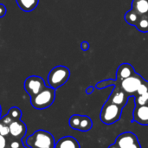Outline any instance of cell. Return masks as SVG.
Instances as JSON below:
<instances>
[{"label":"cell","mask_w":148,"mask_h":148,"mask_svg":"<svg viewBox=\"0 0 148 148\" xmlns=\"http://www.w3.org/2000/svg\"><path fill=\"white\" fill-rule=\"evenodd\" d=\"M24 143L28 148H54L56 144L53 135L44 130L35 132L25 140Z\"/></svg>","instance_id":"cell-1"},{"label":"cell","mask_w":148,"mask_h":148,"mask_svg":"<svg viewBox=\"0 0 148 148\" xmlns=\"http://www.w3.org/2000/svg\"><path fill=\"white\" fill-rule=\"evenodd\" d=\"M56 98V89L46 87L36 95L30 97V103L32 107L38 110H42L49 108Z\"/></svg>","instance_id":"cell-2"},{"label":"cell","mask_w":148,"mask_h":148,"mask_svg":"<svg viewBox=\"0 0 148 148\" xmlns=\"http://www.w3.org/2000/svg\"><path fill=\"white\" fill-rule=\"evenodd\" d=\"M70 76V70L62 65L53 68L48 75L49 86L54 89H56L64 85Z\"/></svg>","instance_id":"cell-3"},{"label":"cell","mask_w":148,"mask_h":148,"mask_svg":"<svg viewBox=\"0 0 148 148\" xmlns=\"http://www.w3.org/2000/svg\"><path fill=\"white\" fill-rule=\"evenodd\" d=\"M122 109V108L107 101L101 110V121L106 125L114 124L121 119Z\"/></svg>","instance_id":"cell-4"},{"label":"cell","mask_w":148,"mask_h":148,"mask_svg":"<svg viewBox=\"0 0 148 148\" xmlns=\"http://www.w3.org/2000/svg\"><path fill=\"white\" fill-rule=\"evenodd\" d=\"M145 81V79L138 73H135L132 76L122 80L118 82L116 86H119L129 97L135 96L138 88L141 85V83Z\"/></svg>","instance_id":"cell-5"},{"label":"cell","mask_w":148,"mask_h":148,"mask_svg":"<svg viewBox=\"0 0 148 148\" xmlns=\"http://www.w3.org/2000/svg\"><path fill=\"white\" fill-rule=\"evenodd\" d=\"M46 88L44 80L37 75L29 76L24 82V89L30 97L39 94Z\"/></svg>","instance_id":"cell-6"},{"label":"cell","mask_w":148,"mask_h":148,"mask_svg":"<svg viewBox=\"0 0 148 148\" xmlns=\"http://www.w3.org/2000/svg\"><path fill=\"white\" fill-rule=\"evenodd\" d=\"M119 148H141L139 139L132 132H125L118 135L114 142Z\"/></svg>","instance_id":"cell-7"},{"label":"cell","mask_w":148,"mask_h":148,"mask_svg":"<svg viewBox=\"0 0 148 148\" xmlns=\"http://www.w3.org/2000/svg\"><path fill=\"white\" fill-rule=\"evenodd\" d=\"M128 98L129 96L119 86H114V88L112 91L108 101L123 108L127 103Z\"/></svg>","instance_id":"cell-8"},{"label":"cell","mask_w":148,"mask_h":148,"mask_svg":"<svg viewBox=\"0 0 148 148\" xmlns=\"http://www.w3.org/2000/svg\"><path fill=\"white\" fill-rule=\"evenodd\" d=\"M135 69L130 63H122L121 64L116 71V81L117 82H121L124 79H127L133 75H134Z\"/></svg>","instance_id":"cell-9"},{"label":"cell","mask_w":148,"mask_h":148,"mask_svg":"<svg viewBox=\"0 0 148 148\" xmlns=\"http://www.w3.org/2000/svg\"><path fill=\"white\" fill-rule=\"evenodd\" d=\"M10 134L16 139H22L26 133V127L23 122H22L20 120L18 121H13L10 125Z\"/></svg>","instance_id":"cell-10"},{"label":"cell","mask_w":148,"mask_h":148,"mask_svg":"<svg viewBox=\"0 0 148 148\" xmlns=\"http://www.w3.org/2000/svg\"><path fill=\"white\" fill-rule=\"evenodd\" d=\"M134 121L140 125H148L147 106H135L134 110Z\"/></svg>","instance_id":"cell-11"},{"label":"cell","mask_w":148,"mask_h":148,"mask_svg":"<svg viewBox=\"0 0 148 148\" xmlns=\"http://www.w3.org/2000/svg\"><path fill=\"white\" fill-rule=\"evenodd\" d=\"M54 148H81V147L76 139L71 136H65L56 142Z\"/></svg>","instance_id":"cell-12"},{"label":"cell","mask_w":148,"mask_h":148,"mask_svg":"<svg viewBox=\"0 0 148 148\" xmlns=\"http://www.w3.org/2000/svg\"><path fill=\"white\" fill-rule=\"evenodd\" d=\"M132 10L140 16H148V0H133Z\"/></svg>","instance_id":"cell-13"},{"label":"cell","mask_w":148,"mask_h":148,"mask_svg":"<svg viewBox=\"0 0 148 148\" xmlns=\"http://www.w3.org/2000/svg\"><path fill=\"white\" fill-rule=\"evenodd\" d=\"M18 7L25 11V12H29L35 10L39 3V0H16Z\"/></svg>","instance_id":"cell-14"},{"label":"cell","mask_w":148,"mask_h":148,"mask_svg":"<svg viewBox=\"0 0 148 148\" xmlns=\"http://www.w3.org/2000/svg\"><path fill=\"white\" fill-rule=\"evenodd\" d=\"M93 127V121L90 117L87 115H82L81 117V123L79 126V131L81 132H88Z\"/></svg>","instance_id":"cell-15"},{"label":"cell","mask_w":148,"mask_h":148,"mask_svg":"<svg viewBox=\"0 0 148 148\" xmlns=\"http://www.w3.org/2000/svg\"><path fill=\"white\" fill-rule=\"evenodd\" d=\"M140 17V16L137 12H135L134 10H132V9L130 10H128L125 14V21L128 24L133 25V26H135L136 25V23H138Z\"/></svg>","instance_id":"cell-16"},{"label":"cell","mask_w":148,"mask_h":148,"mask_svg":"<svg viewBox=\"0 0 148 148\" xmlns=\"http://www.w3.org/2000/svg\"><path fill=\"white\" fill-rule=\"evenodd\" d=\"M135 27L141 32H148V16H140Z\"/></svg>","instance_id":"cell-17"},{"label":"cell","mask_w":148,"mask_h":148,"mask_svg":"<svg viewBox=\"0 0 148 148\" xmlns=\"http://www.w3.org/2000/svg\"><path fill=\"white\" fill-rule=\"evenodd\" d=\"M117 81L116 80H113V79H108V80H103L101 82H99L96 83L95 88L97 89H103L106 88L110 86H116L117 85Z\"/></svg>","instance_id":"cell-18"},{"label":"cell","mask_w":148,"mask_h":148,"mask_svg":"<svg viewBox=\"0 0 148 148\" xmlns=\"http://www.w3.org/2000/svg\"><path fill=\"white\" fill-rule=\"evenodd\" d=\"M81 117H82V115H80V114H74V115H72L69 118V127L71 128L75 129V130H78L80 123H81Z\"/></svg>","instance_id":"cell-19"},{"label":"cell","mask_w":148,"mask_h":148,"mask_svg":"<svg viewBox=\"0 0 148 148\" xmlns=\"http://www.w3.org/2000/svg\"><path fill=\"white\" fill-rule=\"evenodd\" d=\"M8 115L13 120V121H18L20 120L21 116H22V111L16 108V107H14V108H11L9 112H8Z\"/></svg>","instance_id":"cell-20"},{"label":"cell","mask_w":148,"mask_h":148,"mask_svg":"<svg viewBox=\"0 0 148 148\" xmlns=\"http://www.w3.org/2000/svg\"><path fill=\"white\" fill-rule=\"evenodd\" d=\"M134 98H135V106H147L148 105V92L141 95H136Z\"/></svg>","instance_id":"cell-21"},{"label":"cell","mask_w":148,"mask_h":148,"mask_svg":"<svg viewBox=\"0 0 148 148\" xmlns=\"http://www.w3.org/2000/svg\"><path fill=\"white\" fill-rule=\"evenodd\" d=\"M148 92V81L147 80H145L142 83H141V85L140 86V88H138V90H137V93H136V95H144V94H146V93H147ZM135 95V96H136ZM134 96V97H135Z\"/></svg>","instance_id":"cell-22"},{"label":"cell","mask_w":148,"mask_h":148,"mask_svg":"<svg viewBox=\"0 0 148 148\" xmlns=\"http://www.w3.org/2000/svg\"><path fill=\"white\" fill-rule=\"evenodd\" d=\"M0 134L3 135V136H7L10 134V128H9V126L7 125H3V127H2L1 131H0Z\"/></svg>","instance_id":"cell-23"},{"label":"cell","mask_w":148,"mask_h":148,"mask_svg":"<svg viewBox=\"0 0 148 148\" xmlns=\"http://www.w3.org/2000/svg\"><path fill=\"white\" fill-rule=\"evenodd\" d=\"M89 47H90V45H89L88 42H87V41H83L81 43V49L83 51H88L89 49Z\"/></svg>","instance_id":"cell-24"},{"label":"cell","mask_w":148,"mask_h":148,"mask_svg":"<svg viewBox=\"0 0 148 148\" xmlns=\"http://www.w3.org/2000/svg\"><path fill=\"white\" fill-rule=\"evenodd\" d=\"M4 125H7V126H9L12 121H13V120L9 116V115H7V116H4L3 119H2V121H1Z\"/></svg>","instance_id":"cell-25"},{"label":"cell","mask_w":148,"mask_h":148,"mask_svg":"<svg viewBox=\"0 0 148 148\" xmlns=\"http://www.w3.org/2000/svg\"><path fill=\"white\" fill-rule=\"evenodd\" d=\"M6 12H7V9H6L5 5L3 3H0V18L3 17L6 15Z\"/></svg>","instance_id":"cell-26"},{"label":"cell","mask_w":148,"mask_h":148,"mask_svg":"<svg viewBox=\"0 0 148 148\" xmlns=\"http://www.w3.org/2000/svg\"><path fill=\"white\" fill-rule=\"evenodd\" d=\"M6 144H7V141H6L5 136H3L0 134V148H5Z\"/></svg>","instance_id":"cell-27"},{"label":"cell","mask_w":148,"mask_h":148,"mask_svg":"<svg viewBox=\"0 0 148 148\" xmlns=\"http://www.w3.org/2000/svg\"><path fill=\"white\" fill-rule=\"evenodd\" d=\"M95 87H93V86H89V87H88L87 88V89H86V93L88 94V95H91V94H93L94 93V91H95Z\"/></svg>","instance_id":"cell-28"},{"label":"cell","mask_w":148,"mask_h":148,"mask_svg":"<svg viewBox=\"0 0 148 148\" xmlns=\"http://www.w3.org/2000/svg\"><path fill=\"white\" fill-rule=\"evenodd\" d=\"M10 148H20V143L18 141H12L10 143Z\"/></svg>","instance_id":"cell-29"},{"label":"cell","mask_w":148,"mask_h":148,"mask_svg":"<svg viewBox=\"0 0 148 148\" xmlns=\"http://www.w3.org/2000/svg\"><path fill=\"white\" fill-rule=\"evenodd\" d=\"M108 148H119V147H117V145H116L115 143H114V144H112V145H110V146L108 147Z\"/></svg>","instance_id":"cell-30"},{"label":"cell","mask_w":148,"mask_h":148,"mask_svg":"<svg viewBox=\"0 0 148 148\" xmlns=\"http://www.w3.org/2000/svg\"><path fill=\"white\" fill-rule=\"evenodd\" d=\"M0 116H1V106H0Z\"/></svg>","instance_id":"cell-31"},{"label":"cell","mask_w":148,"mask_h":148,"mask_svg":"<svg viewBox=\"0 0 148 148\" xmlns=\"http://www.w3.org/2000/svg\"><path fill=\"white\" fill-rule=\"evenodd\" d=\"M147 107H148V105H147Z\"/></svg>","instance_id":"cell-32"}]
</instances>
